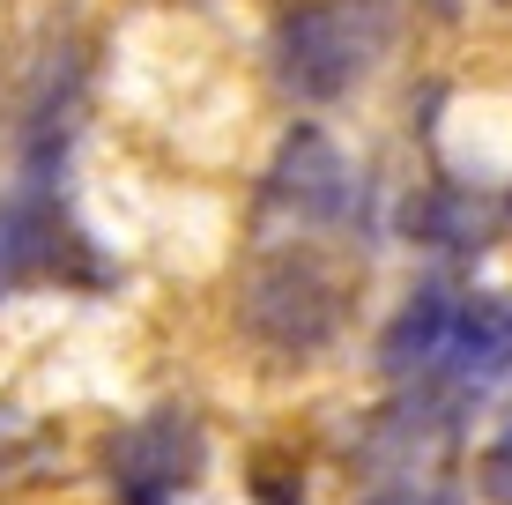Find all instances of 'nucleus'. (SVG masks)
Instances as JSON below:
<instances>
[{"mask_svg":"<svg viewBox=\"0 0 512 505\" xmlns=\"http://www.w3.org/2000/svg\"><path fill=\"white\" fill-rule=\"evenodd\" d=\"M386 38V15L372 0H320L282 23V82L297 97H342L349 82L372 67Z\"/></svg>","mask_w":512,"mask_h":505,"instance_id":"f257e3e1","label":"nucleus"},{"mask_svg":"<svg viewBox=\"0 0 512 505\" xmlns=\"http://www.w3.org/2000/svg\"><path fill=\"white\" fill-rule=\"evenodd\" d=\"M193 468H201V439H193V424H179V416L141 424L134 439H127V454H119V476H127V491L141 505H156L171 483H186Z\"/></svg>","mask_w":512,"mask_h":505,"instance_id":"f03ea898","label":"nucleus"},{"mask_svg":"<svg viewBox=\"0 0 512 505\" xmlns=\"http://www.w3.org/2000/svg\"><path fill=\"white\" fill-rule=\"evenodd\" d=\"M446 357H453L461 387H483V379L512 372V298H475V305L453 312Z\"/></svg>","mask_w":512,"mask_h":505,"instance_id":"7ed1b4c3","label":"nucleus"},{"mask_svg":"<svg viewBox=\"0 0 512 505\" xmlns=\"http://www.w3.org/2000/svg\"><path fill=\"white\" fill-rule=\"evenodd\" d=\"M453 290L446 283H423L409 305L394 312V327H386V372H409V364H423V357H438L446 350V335H453Z\"/></svg>","mask_w":512,"mask_h":505,"instance_id":"20e7f679","label":"nucleus"},{"mask_svg":"<svg viewBox=\"0 0 512 505\" xmlns=\"http://www.w3.org/2000/svg\"><path fill=\"white\" fill-rule=\"evenodd\" d=\"M275 186H282V194H297V208H334V201H342V186H349V171H342V156H334L327 134L305 127V134L282 142Z\"/></svg>","mask_w":512,"mask_h":505,"instance_id":"39448f33","label":"nucleus"},{"mask_svg":"<svg viewBox=\"0 0 512 505\" xmlns=\"http://www.w3.org/2000/svg\"><path fill=\"white\" fill-rule=\"evenodd\" d=\"M483 483H490L498 505H512V416L498 424V439H490V454H483Z\"/></svg>","mask_w":512,"mask_h":505,"instance_id":"423d86ee","label":"nucleus"}]
</instances>
